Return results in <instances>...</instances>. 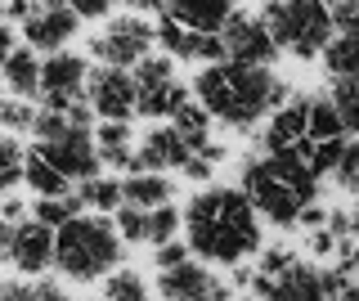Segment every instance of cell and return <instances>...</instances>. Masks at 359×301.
<instances>
[{
  "instance_id": "obj_9",
  "label": "cell",
  "mask_w": 359,
  "mask_h": 301,
  "mask_svg": "<svg viewBox=\"0 0 359 301\" xmlns=\"http://www.w3.org/2000/svg\"><path fill=\"white\" fill-rule=\"evenodd\" d=\"M224 41V54H229V63H252V68H269V63L278 59V41L269 36L265 18H247V14H233L229 27L220 32Z\"/></svg>"
},
{
  "instance_id": "obj_17",
  "label": "cell",
  "mask_w": 359,
  "mask_h": 301,
  "mask_svg": "<svg viewBox=\"0 0 359 301\" xmlns=\"http://www.w3.org/2000/svg\"><path fill=\"white\" fill-rule=\"evenodd\" d=\"M90 63L81 54H50L41 59V99H86Z\"/></svg>"
},
{
  "instance_id": "obj_33",
  "label": "cell",
  "mask_w": 359,
  "mask_h": 301,
  "mask_svg": "<svg viewBox=\"0 0 359 301\" xmlns=\"http://www.w3.org/2000/svg\"><path fill=\"white\" fill-rule=\"evenodd\" d=\"M207 126H211V113L198 104V99H189V104L175 113V131H180V140H202V135H207Z\"/></svg>"
},
{
  "instance_id": "obj_28",
  "label": "cell",
  "mask_w": 359,
  "mask_h": 301,
  "mask_svg": "<svg viewBox=\"0 0 359 301\" xmlns=\"http://www.w3.org/2000/svg\"><path fill=\"white\" fill-rule=\"evenodd\" d=\"M184 104H189V91L175 81V86H162V91H149V95H140V117H149V121H162V117H175Z\"/></svg>"
},
{
  "instance_id": "obj_49",
  "label": "cell",
  "mask_w": 359,
  "mask_h": 301,
  "mask_svg": "<svg viewBox=\"0 0 359 301\" xmlns=\"http://www.w3.org/2000/svg\"><path fill=\"white\" fill-rule=\"evenodd\" d=\"M14 229L18 225H9V220L0 216V261H9V252H14Z\"/></svg>"
},
{
  "instance_id": "obj_3",
  "label": "cell",
  "mask_w": 359,
  "mask_h": 301,
  "mask_svg": "<svg viewBox=\"0 0 359 301\" xmlns=\"http://www.w3.org/2000/svg\"><path fill=\"white\" fill-rule=\"evenodd\" d=\"M121 256H126V243L108 216H76L54 239V270L72 283H95V279L117 274Z\"/></svg>"
},
{
  "instance_id": "obj_23",
  "label": "cell",
  "mask_w": 359,
  "mask_h": 301,
  "mask_svg": "<svg viewBox=\"0 0 359 301\" xmlns=\"http://www.w3.org/2000/svg\"><path fill=\"white\" fill-rule=\"evenodd\" d=\"M323 68L332 72V81H359V36L337 32L332 46L323 50Z\"/></svg>"
},
{
  "instance_id": "obj_39",
  "label": "cell",
  "mask_w": 359,
  "mask_h": 301,
  "mask_svg": "<svg viewBox=\"0 0 359 301\" xmlns=\"http://www.w3.org/2000/svg\"><path fill=\"white\" fill-rule=\"evenodd\" d=\"M346 153V140H332V144H314V158H310V171L323 180V171H337V162H341Z\"/></svg>"
},
{
  "instance_id": "obj_29",
  "label": "cell",
  "mask_w": 359,
  "mask_h": 301,
  "mask_svg": "<svg viewBox=\"0 0 359 301\" xmlns=\"http://www.w3.org/2000/svg\"><path fill=\"white\" fill-rule=\"evenodd\" d=\"M130 76H135V86H140V95H149V91H162V86H175V63L166 59V54H149Z\"/></svg>"
},
{
  "instance_id": "obj_45",
  "label": "cell",
  "mask_w": 359,
  "mask_h": 301,
  "mask_svg": "<svg viewBox=\"0 0 359 301\" xmlns=\"http://www.w3.org/2000/svg\"><path fill=\"white\" fill-rule=\"evenodd\" d=\"M0 216H5L9 225H22V220H32V216H27V203H18V198H5V203H0Z\"/></svg>"
},
{
  "instance_id": "obj_54",
  "label": "cell",
  "mask_w": 359,
  "mask_h": 301,
  "mask_svg": "<svg viewBox=\"0 0 359 301\" xmlns=\"http://www.w3.org/2000/svg\"><path fill=\"white\" fill-rule=\"evenodd\" d=\"M238 301H256V297H252V293H247V297H238Z\"/></svg>"
},
{
  "instance_id": "obj_51",
  "label": "cell",
  "mask_w": 359,
  "mask_h": 301,
  "mask_svg": "<svg viewBox=\"0 0 359 301\" xmlns=\"http://www.w3.org/2000/svg\"><path fill=\"white\" fill-rule=\"evenodd\" d=\"M337 301H359V283H355V279L341 288V297H337Z\"/></svg>"
},
{
  "instance_id": "obj_24",
  "label": "cell",
  "mask_w": 359,
  "mask_h": 301,
  "mask_svg": "<svg viewBox=\"0 0 359 301\" xmlns=\"http://www.w3.org/2000/svg\"><path fill=\"white\" fill-rule=\"evenodd\" d=\"M76 216H86V203L76 194H67V198H36V207H32V220L50 225L54 234H59L63 225H72Z\"/></svg>"
},
{
  "instance_id": "obj_38",
  "label": "cell",
  "mask_w": 359,
  "mask_h": 301,
  "mask_svg": "<svg viewBox=\"0 0 359 301\" xmlns=\"http://www.w3.org/2000/svg\"><path fill=\"white\" fill-rule=\"evenodd\" d=\"M67 117L63 113H45V108H36V126H32V135H36V144H54L67 135Z\"/></svg>"
},
{
  "instance_id": "obj_36",
  "label": "cell",
  "mask_w": 359,
  "mask_h": 301,
  "mask_svg": "<svg viewBox=\"0 0 359 301\" xmlns=\"http://www.w3.org/2000/svg\"><path fill=\"white\" fill-rule=\"evenodd\" d=\"M175 234H180V211H175V207L149 211V243L166 248V243H175Z\"/></svg>"
},
{
  "instance_id": "obj_42",
  "label": "cell",
  "mask_w": 359,
  "mask_h": 301,
  "mask_svg": "<svg viewBox=\"0 0 359 301\" xmlns=\"http://www.w3.org/2000/svg\"><path fill=\"white\" fill-rule=\"evenodd\" d=\"M0 301H36V283L9 279V283H0Z\"/></svg>"
},
{
  "instance_id": "obj_16",
  "label": "cell",
  "mask_w": 359,
  "mask_h": 301,
  "mask_svg": "<svg viewBox=\"0 0 359 301\" xmlns=\"http://www.w3.org/2000/svg\"><path fill=\"white\" fill-rule=\"evenodd\" d=\"M54 234L50 225H41V220H22L14 229V252H9V265H14L18 274H32L41 279L45 270L54 265Z\"/></svg>"
},
{
  "instance_id": "obj_40",
  "label": "cell",
  "mask_w": 359,
  "mask_h": 301,
  "mask_svg": "<svg viewBox=\"0 0 359 301\" xmlns=\"http://www.w3.org/2000/svg\"><path fill=\"white\" fill-rule=\"evenodd\" d=\"M292 265H297V256H292V248H265V252H261V274H269V279L287 274Z\"/></svg>"
},
{
  "instance_id": "obj_10",
  "label": "cell",
  "mask_w": 359,
  "mask_h": 301,
  "mask_svg": "<svg viewBox=\"0 0 359 301\" xmlns=\"http://www.w3.org/2000/svg\"><path fill=\"white\" fill-rule=\"evenodd\" d=\"M157 293L166 301H233V288L202 261H184L180 270L157 274Z\"/></svg>"
},
{
  "instance_id": "obj_30",
  "label": "cell",
  "mask_w": 359,
  "mask_h": 301,
  "mask_svg": "<svg viewBox=\"0 0 359 301\" xmlns=\"http://www.w3.org/2000/svg\"><path fill=\"white\" fill-rule=\"evenodd\" d=\"M328 99H332L337 117H341L346 135H359V81H332Z\"/></svg>"
},
{
  "instance_id": "obj_14",
  "label": "cell",
  "mask_w": 359,
  "mask_h": 301,
  "mask_svg": "<svg viewBox=\"0 0 359 301\" xmlns=\"http://www.w3.org/2000/svg\"><path fill=\"white\" fill-rule=\"evenodd\" d=\"M149 14L171 18V23L198 32V36H220L238 9H233L229 0H180V5H149Z\"/></svg>"
},
{
  "instance_id": "obj_27",
  "label": "cell",
  "mask_w": 359,
  "mask_h": 301,
  "mask_svg": "<svg viewBox=\"0 0 359 301\" xmlns=\"http://www.w3.org/2000/svg\"><path fill=\"white\" fill-rule=\"evenodd\" d=\"M306 135H310L314 144L346 140V126H341V117H337V108H332L328 95H319V99L310 104V126H306Z\"/></svg>"
},
{
  "instance_id": "obj_44",
  "label": "cell",
  "mask_w": 359,
  "mask_h": 301,
  "mask_svg": "<svg viewBox=\"0 0 359 301\" xmlns=\"http://www.w3.org/2000/svg\"><path fill=\"white\" fill-rule=\"evenodd\" d=\"M72 14L76 18H108V0H76Z\"/></svg>"
},
{
  "instance_id": "obj_34",
  "label": "cell",
  "mask_w": 359,
  "mask_h": 301,
  "mask_svg": "<svg viewBox=\"0 0 359 301\" xmlns=\"http://www.w3.org/2000/svg\"><path fill=\"white\" fill-rule=\"evenodd\" d=\"M112 225H117L121 243H149V211H140V207H121L117 216H112Z\"/></svg>"
},
{
  "instance_id": "obj_8",
  "label": "cell",
  "mask_w": 359,
  "mask_h": 301,
  "mask_svg": "<svg viewBox=\"0 0 359 301\" xmlns=\"http://www.w3.org/2000/svg\"><path fill=\"white\" fill-rule=\"evenodd\" d=\"M86 99L95 108L99 121H126L130 113H140V86L130 72L117 68H95L86 81Z\"/></svg>"
},
{
  "instance_id": "obj_2",
  "label": "cell",
  "mask_w": 359,
  "mask_h": 301,
  "mask_svg": "<svg viewBox=\"0 0 359 301\" xmlns=\"http://www.w3.org/2000/svg\"><path fill=\"white\" fill-rule=\"evenodd\" d=\"M198 104L207 108L216 121L233 131H252L265 113L287 108V81L274 68H252V63H216V68H202L194 81Z\"/></svg>"
},
{
  "instance_id": "obj_6",
  "label": "cell",
  "mask_w": 359,
  "mask_h": 301,
  "mask_svg": "<svg viewBox=\"0 0 359 301\" xmlns=\"http://www.w3.org/2000/svg\"><path fill=\"white\" fill-rule=\"evenodd\" d=\"M243 194L252 198V207L261 211L265 220H274V225L292 229L301 220V198L292 194L287 185L274 180V171H269L265 158H247L243 162Z\"/></svg>"
},
{
  "instance_id": "obj_5",
  "label": "cell",
  "mask_w": 359,
  "mask_h": 301,
  "mask_svg": "<svg viewBox=\"0 0 359 301\" xmlns=\"http://www.w3.org/2000/svg\"><path fill=\"white\" fill-rule=\"evenodd\" d=\"M157 41V23L149 18H112L108 32H99L90 41V59H99V68H117V72H135L149 59V46Z\"/></svg>"
},
{
  "instance_id": "obj_22",
  "label": "cell",
  "mask_w": 359,
  "mask_h": 301,
  "mask_svg": "<svg viewBox=\"0 0 359 301\" xmlns=\"http://www.w3.org/2000/svg\"><path fill=\"white\" fill-rule=\"evenodd\" d=\"M121 194H126V207H140V211H157V207H171L175 198V185L166 175H126L121 180Z\"/></svg>"
},
{
  "instance_id": "obj_43",
  "label": "cell",
  "mask_w": 359,
  "mask_h": 301,
  "mask_svg": "<svg viewBox=\"0 0 359 301\" xmlns=\"http://www.w3.org/2000/svg\"><path fill=\"white\" fill-rule=\"evenodd\" d=\"M297 225H301V229H310V234H319L323 225H328V207H314V203H310V207H301V220H297Z\"/></svg>"
},
{
  "instance_id": "obj_12",
  "label": "cell",
  "mask_w": 359,
  "mask_h": 301,
  "mask_svg": "<svg viewBox=\"0 0 359 301\" xmlns=\"http://www.w3.org/2000/svg\"><path fill=\"white\" fill-rule=\"evenodd\" d=\"M76 32H81V18L72 14V5H36V14L22 23V41L36 54H63Z\"/></svg>"
},
{
  "instance_id": "obj_1",
  "label": "cell",
  "mask_w": 359,
  "mask_h": 301,
  "mask_svg": "<svg viewBox=\"0 0 359 301\" xmlns=\"http://www.w3.org/2000/svg\"><path fill=\"white\" fill-rule=\"evenodd\" d=\"M184 229L189 252L202 265H243V256L261 252V225H256L252 198L229 185H211L189 198Z\"/></svg>"
},
{
  "instance_id": "obj_18",
  "label": "cell",
  "mask_w": 359,
  "mask_h": 301,
  "mask_svg": "<svg viewBox=\"0 0 359 301\" xmlns=\"http://www.w3.org/2000/svg\"><path fill=\"white\" fill-rule=\"evenodd\" d=\"M310 104H314L310 95H292V99H287V108H278V113L269 117V126H265V135H261L265 158H269V153H283V149H297V144L306 140Z\"/></svg>"
},
{
  "instance_id": "obj_4",
  "label": "cell",
  "mask_w": 359,
  "mask_h": 301,
  "mask_svg": "<svg viewBox=\"0 0 359 301\" xmlns=\"http://www.w3.org/2000/svg\"><path fill=\"white\" fill-rule=\"evenodd\" d=\"M261 18L269 36L278 41V50L297 54V59H323L337 32L328 5H314V0H274V5H265Z\"/></svg>"
},
{
  "instance_id": "obj_41",
  "label": "cell",
  "mask_w": 359,
  "mask_h": 301,
  "mask_svg": "<svg viewBox=\"0 0 359 301\" xmlns=\"http://www.w3.org/2000/svg\"><path fill=\"white\" fill-rule=\"evenodd\" d=\"M189 256H194V252H189V243L175 239V243H166V248H157V270H162V274H166V270H180Z\"/></svg>"
},
{
  "instance_id": "obj_7",
  "label": "cell",
  "mask_w": 359,
  "mask_h": 301,
  "mask_svg": "<svg viewBox=\"0 0 359 301\" xmlns=\"http://www.w3.org/2000/svg\"><path fill=\"white\" fill-rule=\"evenodd\" d=\"M36 158H45L54 166V171L63 175V180H99V171H104V162H99V149H95V131H67L63 140L54 144H36Z\"/></svg>"
},
{
  "instance_id": "obj_20",
  "label": "cell",
  "mask_w": 359,
  "mask_h": 301,
  "mask_svg": "<svg viewBox=\"0 0 359 301\" xmlns=\"http://www.w3.org/2000/svg\"><path fill=\"white\" fill-rule=\"evenodd\" d=\"M0 76H5V86L14 91V99H22V104H27V99H41V59H36V50L18 46L5 63H0Z\"/></svg>"
},
{
  "instance_id": "obj_32",
  "label": "cell",
  "mask_w": 359,
  "mask_h": 301,
  "mask_svg": "<svg viewBox=\"0 0 359 301\" xmlns=\"http://www.w3.org/2000/svg\"><path fill=\"white\" fill-rule=\"evenodd\" d=\"M104 301H149V288H144V274L135 270H117L104 279Z\"/></svg>"
},
{
  "instance_id": "obj_50",
  "label": "cell",
  "mask_w": 359,
  "mask_h": 301,
  "mask_svg": "<svg viewBox=\"0 0 359 301\" xmlns=\"http://www.w3.org/2000/svg\"><path fill=\"white\" fill-rule=\"evenodd\" d=\"M14 50H18V46H14V27L5 23V27H0V63H5V59H9Z\"/></svg>"
},
{
  "instance_id": "obj_19",
  "label": "cell",
  "mask_w": 359,
  "mask_h": 301,
  "mask_svg": "<svg viewBox=\"0 0 359 301\" xmlns=\"http://www.w3.org/2000/svg\"><path fill=\"white\" fill-rule=\"evenodd\" d=\"M269 171H274V180L278 185H287L292 194L301 198V207H310L314 198H319V175L310 171V162L301 158L297 149H283V153H269Z\"/></svg>"
},
{
  "instance_id": "obj_55",
  "label": "cell",
  "mask_w": 359,
  "mask_h": 301,
  "mask_svg": "<svg viewBox=\"0 0 359 301\" xmlns=\"http://www.w3.org/2000/svg\"><path fill=\"white\" fill-rule=\"evenodd\" d=\"M0 81H5V76H0ZM0 104H5V99H0Z\"/></svg>"
},
{
  "instance_id": "obj_56",
  "label": "cell",
  "mask_w": 359,
  "mask_h": 301,
  "mask_svg": "<svg viewBox=\"0 0 359 301\" xmlns=\"http://www.w3.org/2000/svg\"><path fill=\"white\" fill-rule=\"evenodd\" d=\"M95 301H104V297H95Z\"/></svg>"
},
{
  "instance_id": "obj_13",
  "label": "cell",
  "mask_w": 359,
  "mask_h": 301,
  "mask_svg": "<svg viewBox=\"0 0 359 301\" xmlns=\"http://www.w3.org/2000/svg\"><path fill=\"white\" fill-rule=\"evenodd\" d=\"M157 41H162L166 59H184V63H207V68H216V63H229V54H224V41L220 36H198V32L171 23V18H157Z\"/></svg>"
},
{
  "instance_id": "obj_21",
  "label": "cell",
  "mask_w": 359,
  "mask_h": 301,
  "mask_svg": "<svg viewBox=\"0 0 359 301\" xmlns=\"http://www.w3.org/2000/svg\"><path fill=\"white\" fill-rule=\"evenodd\" d=\"M130 126L126 121H99L95 126V149H99V162L108 171H130L135 166V149H130Z\"/></svg>"
},
{
  "instance_id": "obj_52",
  "label": "cell",
  "mask_w": 359,
  "mask_h": 301,
  "mask_svg": "<svg viewBox=\"0 0 359 301\" xmlns=\"http://www.w3.org/2000/svg\"><path fill=\"white\" fill-rule=\"evenodd\" d=\"M351 239H359V203L351 207Z\"/></svg>"
},
{
  "instance_id": "obj_37",
  "label": "cell",
  "mask_w": 359,
  "mask_h": 301,
  "mask_svg": "<svg viewBox=\"0 0 359 301\" xmlns=\"http://www.w3.org/2000/svg\"><path fill=\"white\" fill-rule=\"evenodd\" d=\"M332 180L341 185L346 194H359V140H346V153H341V162H337Z\"/></svg>"
},
{
  "instance_id": "obj_35",
  "label": "cell",
  "mask_w": 359,
  "mask_h": 301,
  "mask_svg": "<svg viewBox=\"0 0 359 301\" xmlns=\"http://www.w3.org/2000/svg\"><path fill=\"white\" fill-rule=\"evenodd\" d=\"M36 126V108L22 104V99H5L0 104V131H14V135H22V131Z\"/></svg>"
},
{
  "instance_id": "obj_25",
  "label": "cell",
  "mask_w": 359,
  "mask_h": 301,
  "mask_svg": "<svg viewBox=\"0 0 359 301\" xmlns=\"http://www.w3.org/2000/svg\"><path fill=\"white\" fill-rule=\"evenodd\" d=\"M22 180L32 185L36 198H67V189H72V180H63V175L54 171L45 158H36V153H27V171H22Z\"/></svg>"
},
{
  "instance_id": "obj_46",
  "label": "cell",
  "mask_w": 359,
  "mask_h": 301,
  "mask_svg": "<svg viewBox=\"0 0 359 301\" xmlns=\"http://www.w3.org/2000/svg\"><path fill=\"white\" fill-rule=\"evenodd\" d=\"M310 252H314V256H337V239H332L328 229L310 234Z\"/></svg>"
},
{
  "instance_id": "obj_47",
  "label": "cell",
  "mask_w": 359,
  "mask_h": 301,
  "mask_svg": "<svg viewBox=\"0 0 359 301\" xmlns=\"http://www.w3.org/2000/svg\"><path fill=\"white\" fill-rule=\"evenodd\" d=\"M36 301H67V293H63V283H54V279H41V283H36Z\"/></svg>"
},
{
  "instance_id": "obj_53",
  "label": "cell",
  "mask_w": 359,
  "mask_h": 301,
  "mask_svg": "<svg viewBox=\"0 0 359 301\" xmlns=\"http://www.w3.org/2000/svg\"><path fill=\"white\" fill-rule=\"evenodd\" d=\"M0 27H5V5H0Z\"/></svg>"
},
{
  "instance_id": "obj_26",
  "label": "cell",
  "mask_w": 359,
  "mask_h": 301,
  "mask_svg": "<svg viewBox=\"0 0 359 301\" xmlns=\"http://www.w3.org/2000/svg\"><path fill=\"white\" fill-rule=\"evenodd\" d=\"M76 198H81L86 207H95V211H112L117 216L121 207H126V194H121V180H112V175H99V180H86L81 189H76Z\"/></svg>"
},
{
  "instance_id": "obj_31",
  "label": "cell",
  "mask_w": 359,
  "mask_h": 301,
  "mask_svg": "<svg viewBox=\"0 0 359 301\" xmlns=\"http://www.w3.org/2000/svg\"><path fill=\"white\" fill-rule=\"evenodd\" d=\"M22 171H27V153H22V144L14 135H0V194L14 189L22 180Z\"/></svg>"
},
{
  "instance_id": "obj_11",
  "label": "cell",
  "mask_w": 359,
  "mask_h": 301,
  "mask_svg": "<svg viewBox=\"0 0 359 301\" xmlns=\"http://www.w3.org/2000/svg\"><path fill=\"white\" fill-rule=\"evenodd\" d=\"M247 293H252L256 301H328V293H323V270H314V265L297 261L287 274L269 279L256 270L252 279H247Z\"/></svg>"
},
{
  "instance_id": "obj_15",
  "label": "cell",
  "mask_w": 359,
  "mask_h": 301,
  "mask_svg": "<svg viewBox=\"0 0 359 301\" xmlns=\"http://www.w3.org/2000/svg\"><path fill=\"white\" fill-rule=\"evenodd\" d=\"M194 158L189 153V144L180 140V131L175 126H153L149 135L140 140V149H135V166H130V175H162V171H171V166H180L184 171V162Z\"/></svg>"
},
{
  "instance_id": "obj_48",
  "label": "cell",
  "mask_w": 359,
  "mask_h": 301,
  "mask_svg": "<svg viewBox=\"0 0 359 301\" xmlns=\"http://www.w3.org/2000/svg\"><path fill=\"white\" fill-rule=\"evenodd\" d=\"M211 171H216V166H211V162H202V158H189L184 162V175H189V180H211Z\"/></svg>"
}]
</instances>
